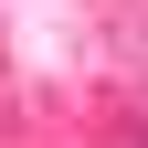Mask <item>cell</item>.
Returning <instances> with one entry per match:
<instances>
[{
  "mask_svg": "<svg viewBox=\"0 0 148 148\" xmlns=\"http://www.w3.org/2000/svg\"><path fill=\"white\" fill-rule=\"evenodd\" d=\"M138 148H148V116H138Z\"/></svg>",
  "mask_w": 148,
  "mask_h": 148,
  "instance_id": "cell-1",
  "label": "cell"
}]
</instances>
